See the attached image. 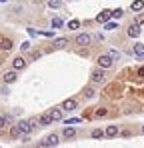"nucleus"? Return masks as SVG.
Masks as SVG:
<instances>
[{"label":"nucleus","mask_w":144,"mask_h":148,"mask_svg":"<svg viewBox=\"0 0 144 148\" xmlns=\"http://www.w3.org/2000/svg\"><path fill=\"white\" fill-rule=\"evenodd\" d=\"M36 122H38V120H20V122H18V128H20L22 134H30V132L36 128Z\"/></svg>","instance_id":"nucleus-1"},{"label":"nucleus","mask_w":144,"mask_h":148,"mask_svg":"<svg viewBox=\"0 0 144 148\" xmlns=\"http://www.w3.org/2000/svg\"><path fill=\"white\" fill-rule=\"evenodd\" d=\"M134 54L136 56H144V44H136L134 46Z\"/></svg>","instance_id":"nucleus-20"},{"label":"nucleus","mask_w":144,"mask_h":148,"mask_svg":"<svg viewBox=\"0 0 144 148\" xmlns=\"http://www.w3.org/2000/svg\"><path fill=\"white\" fill-rule=\"evenodd\" d=\"M96 20H98V22H108V20H110V10H102V12L96 16Z\"/></svg>","instance_id":"nucleus-12"},{"label":"nucleus","mask_w":144,"mask_h":148,"mask_svg":"<svg viewBox=\"0 0 144 148\" xmlns=\"http://www.w3.org/2000/svg\"><path fill=\"white\" fill-rule=\"evenodd\" d=\"M48 114H50V118H52L54 122H56V120H62V108H54V110H50Z\"/></svg>","instance_id":"nucleus-9"},{"label":"nucleus","mask_w":144,"mask_h":148,"mask_svg":"<svg viewBox=\"0 0 144 148\" xmlns=\"http://www.w3.org/2000/svg\"><path fill=\"white\" fill-rule=\"evenodd\" d=\"M108 56H110L112 60H120V56H122V54H120L118 50H110V52H108Z\"/></svg>","instance_id":"nucleus-22"},{"label":"nucleus","mask_w":144,"mask_h":148,"mask_svg":"<svg viewBox=\"0 0 144 148\" xmlns=\"http://www.w3.org/2000/svg\"><path fill=\"white\" fill-rule=\"evenodd\" d=\"M90 80H92L94 84H104V82H106V74L102 72V70H94L92 76H90Z\"/></svg>","instance_id":"nucleus-3"},{"label":"nucleus","mask_w":144,"mask_h":148,"mask_svg":"<svg viewBox=\"0 0 144 148\" xmlns=\"http://www.w3.org/2000/svg\"><path fill=\"white\" fill-rule=\"evenodd\" d=\"M62 136H64V138H68V140H70V138H74V136H76V130H74V128H72V126H66V128H64V130H62Z\"/></svg>","instance_id":"nucleus-11"},{"label":"nucleus","mask_w":144,"mask_h":148,"mask_svg":"<svg viewBox=\"0 0 144 148\" xmlns=\"http://www.w3.org/2000/svg\"><path fill=\"white\" fill-rule=\"evenodd\" d=\"M62 26V18H52V28H60Z\"/></svg>","instance_id":"nucleus-24"},{"label":"nucleus","mask_w":144,"mask_h":148,"mask_svg":"<svg viewBox=\"0 0 144 148\" xmlns=\"http://www.w3.org/2000/svg\"><path fill=\"white\" fill-rule=\"evenodd\" d=\"M128 36H130V38H138V36H140V28H138V24H132L130 28H128Z\"/></svg>","instance_id":"nucleus-10"},{"label":"nucleus","mask_w":144,"mask_h":148,"mask_svg":"<svg viewBox=\"0 0 144 148\" xmlns=\"http://www.w3.org/2000/svg\"><path fill=\"white\" fill-rule=\"evenodd\" d=\"M10 136H12V138H20V136H22V132H20L18 124H14V126L10 128Z\"/></svg>","instance_id":"nucleus-16"},{"label":"nucleus","mask_w":144,"mask_h":148,"mask_svg":"<svg viewBox=\"0 0 144 148\" xmlns=\"http://www.w3.org/2000/svg\"><path fill=\"white\" fill-rule=\"evenodd\" d=\"M58 142H60V140H58L56 134H48L44 140L38 142V146H40V148H50V146H58Z\"/></svg>","instance_id":"nucleus-2"},{"label":"nucleus","mask_w":144,"mask_h":148,"mask_svg":"<svg viewBox=\"0 0 144 148\" xmlns=\"http://www.w3.org/2000/svg\"><path fill=\"white\" fill-rule=\"evenodd\" d=\"M138 76H140V78H144V66H140V68H138Z\"/></svg>","instance_id":"nucleus-33"},{"label":"nucleus","mask_w":144,"mask_h":148,"mask_svg":"<svg viewBox=\"0 0 144 148\" xmlns=\"http://www.w3.org/2000/svg\"><path fill=\"white\" fill-rule=\"evenodd\" d=\"M4 126H6V118H4V116H0V128H4Z\"/></svg>","instance_id":"nucleus-32"},{"label":"nucleus","mask_w":144,"mask_h":148,"mask_svg":"<svg viewBox=\"0 0 144 148\" xmlns=\"http://www.w3.org/2000/svg\"><path fill=\"white\" fill-rule=\"evenodd\" d=\"M30 48V42H22V44H20V50H28Z\"/></svg>","instance_id":"nucleus-31"},{"label":"nucleus","mask_w":144,"mask_h":148,"mask_svg":"<svg viewBox=\"0 0 144 148\" xmlns=\"http://www.w3.org/2000/svg\"><path fill=\"white\" fill-rule=\"evenodd\" d=\"M90 40H92L90 34H78L76 36V44L78 46H86V44H90Z\"/></svg>","instance_id":"nucleus-5"},{"label":"nucleus","mask_w":144,"mask_h":148,"mask_svg":"<svg viewBox=\"0 0 144 148\" xmlns=\"http://www.w3.org/2000/svg\"><path fill=\"white\" fill-rule=\"evenodd\" d=\"M136 24H144V14H138L136 16Z\"/></svg>","instance_id":"nucleus-29"},{"label":"nucleus","mask_w":144,"mask_h":148,"mask_svg":"<svg viewBox=\"0 0 144 148\" xmlns=\"http://www.w3.org/2000/svg\"><path fill=\"white\" fill-rule=\"evenodd\" d=\"M84 96H86V98H94V90H92V88H86Z\"/></svg>","instance_id":"nucleus-28"},{"label":"nucleus","mask_w":144,"mask_h":148,"mask_svg":"<svg viewBox=\"0 0 144 148\" xmlns=\"http://www.w3.org/2000/svg\"><path fill=\"white\" fill-rule=\"evenodd\" d=\"M112 62H114V60H112L108 54L98 56V66H100V68H110V66H112Z\"/></svg>","instance_id":"nucleus-4"},{"label":"nucleus","mask_w":144,"mask_h":148,"mask_svg":"<svg viewBox=\"0 0 144 148\" xmlns=\"http://www.w3.org/2000/svg\"><path fill=\"white\" fill-rule=\"evenodd\" d=\"M142 134H144V126H142Z\"/></svg>","instance_id":"nucleus-35"},{"label":"nucleus","mask_w":144,"mask_h":148,"mask_svg":"<svg viewBox=\"0 0 144 148\" xmlns=\"http://www.w3.org/2000/svg\"><path fill=\"white\" fill-rule=\"evenodd\" d=\"M12 66H14V70H22L24 66H26V60H24L22 56H18V58L12 60Z\"/></svg>","instance_id":"nucleus-6"},{"label":"nucleus","mask_w":144,"mask_h":148,"mask_svg":"<svg viewBox=\"0 0 144 148\" xmlns=\"http://www.w3.org/2000/svg\"><path fill=\"white\" fill-rule=\"evenodd\" d=\"M104 28H106V30H116V28H118V24H116V22H104Z\"/></svg>","instance_id":"nucleus-25"},{"label":"nucleus","mask_w":144,"mask_h":148,"mask_svg":"<svg viewBox=\"0 0 144 148\" xmlns=\"http://www.w3.org/2000/svg\"><path fill=\"white\" fill-rule=\"evenodd\" d=\"M130 6H132V10H134V12H140V10L144 8V0H134Z\"/></svg>","instance_id":"nucleus-15"},{"label":"nucleus","mask_w":144,"mask_h":148,"mask_svg":"<svg viewBox=\"0 0 144 148\" xmlns=\"http://www.w3.org/2000/svg\"><path fill=\"white\" fill-rule=\"evenodd\" d=\"M38 124H42V126H50V124H54V120L50 118V114H42V116H38Z\"/></svg>","instance_id":"nucleus-8"},{"label":"nucleus","mask_w":144,"mask_h":148,"mask_svg":"<svg viewBox=\"0 0 144 148\" xmlns=\"http://www.w3.org/2000/svg\"><path fill=\"white\" fill-rule=\"evenodd\" d=\"M102 134H104V132H102L100 128H96V130H92V138H102Z\"/></svg>","instance_id":"nucleus-26"},{"label":"nucleus","mask_w":144,"mask_h":148,"mask_svg":"<svg viewBox=\"0 0 144 148\" xmlns=\"http://www.w3.org/2000/svg\"><path fill=\"white\" fill-rule=\"evenodd\" d=\"M80 122V118H68V120H66V124H78Z\"/></svg>","instance_id":"nucleus-30"},{"label":"nucleus","mask_w":144,"mask_h":148,"mask_svg":"<svg viewBox=\"0 0 144 148\" xmlns=\"http://www.w3.org/2000/svg\"><path fill=\"white\" fill-rule=\"evenodd\" d=\"M12 48V40L6 36H0V50H10Z\"/></svg>","instance_id":"nucleus-7"},{"label":"nucleus","mask_w":144,"mask_h":148,"mask_svg":"<svg viewBox=\"0 0 144 148\" xmlns=\"http://www.w3.org/2000/svg\"><path fill=\"white\" fill-rule=\"evenodd\" d=\"M0 2H8V0H0Z\"/></svg>","instance_id":"nucleus-34"},{"label":"nucleus","mask_w":144,"mask_h":148,"mask_svg":"<svg viewBox=\"0 0 144 148\" xmlns=\"http://www.w3.org/2000/svg\"><path fill=\"white\" fill-rule=\"evenodd\" d=\"M124 10L122 8H116V10H110V18H122Z\"/></svg>","instance_id":"nucleus-19"},{"label":"nucleus","mask_w":144,"mask_h":148,"mask_svg":"<svg viewBox=\"0 0 144 148\" xmlns=\"http://www.w3.org/2000/svg\"><path fill=\"white\" fill-rule=\"evenodd\" d=\"M16 78H18V76H16V72H14V70H10V72H6V74H4V82H6V84L14 82Z\"/></svg>","instance_id":"nucleus-14"},{"label":"nucleus","mask_w":144,"mask_h":148,"mask_svg":"<svg viewBox=\"0 0 144 148\" xmlns=\"http://www.w3.org/2000/svg\"><path fill=\"white\" fill-rule=\"evenodd\" d=\"M66 44H68V40H66V38H58V40H54V48H56V50H58V48H64Z\"/></svg>","instance_id":"nucleus-18"},{"label":"nucleus","mask_w":144,"mask_h":148,"mask_svg":"<svg viewBox=\"0 0 144 148\" xmlns=\"http://www.w3.org/2000/svg\"><path fill=\"white\" fill-rule=\"evenodd\" d=\"M106 114H108V110H106V108H98V110H96V116H100V118H102V116H106Z\"/></svg>","instance_id":"nucleus-27"},{"label":"nucleus","mask_w":144,"mask_h":148,"mask_svg":"<svg viewBox=\"0 0 144 148\" xmlns=\"http://www.w3.org/2000/svg\"><path fill=\"white\" fill-rule=\"evenodd\" d=\"M48 6L50 8H60L62 6V0H48Z\"/></svg>","instance_id":"nucleus-21"},{"label":"nucleus","mask_w":144,"mask_h":148,"mask_svg":"<svg viewBox=\"0 0 144 148\" xmlns=\"http://www.w3.org/2000/svg\"><path fill=\"white\" fill-rule=\"evenodd\" d=\"M78 26H80V20H70V22H68V28H70V30H76Z\"/></svg>","instance_id":"nucleus-23"},{"label":"nucleus","mask_w":144,"mask_h":148,"mask_svg":"<svg viewBox=\"0 0 144 148\" xmlns=\"http://www.w3.org/2000/svg\"><path fill=\"white\" fill-rule=\"evenodd\" d=\"M104 134H106V136H110V138H112V136H116V134H118V126H114V124H112V126H108Z\"/></svg>","instance_id":"nucleus-17"},{"label":"nucleus","mask_w":144,"mask_h":148,"mask_svg":"<svg viewBox=\"0 0 144 148\" xmlns=\"http://www.w3.org/2000/svg\"><path fill=\"white\" fill-rule=\"evenodd\" d=\"M74 108H76V100H64V102H62V110H74Z\"/></svg>","instance_id":"nucleus-13"}]
</instances>
